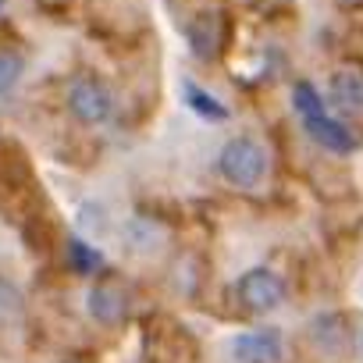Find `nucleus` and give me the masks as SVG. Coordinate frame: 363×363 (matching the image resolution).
Instances as JSON below:
<instances>
[{"label":"nucleus","mask_w":363,"mask_h":363,"mask_svg":"<svg viewBox=\"0 0 363 363\" xmlns=\"http://www.w3.org/2000/svg\"><path fill=\"white\" fill-rule=\"evenodd\" d=\"M292 107H296V114H299L306 135H310L320 150L338 153V157L356 150V135H352L338 118L328 114V107H324V100H320V93H317L313 82H296V86H292Z\"/></svg>","instance_id":"1"},{"label":"nucleus","mask_w":363,"mask_h":363,"mask_svg":"<svg viewBox=\"0 0 363 363\" xmlns=\"http://www.w3.org/2000/svg\"><path fill=\"white\" fill-rule=\"evenodd\" d=\"M218 174L235 189H253L267 174V150L250 135H235L218 153Z\"/></svg>","instance_id":"2"},{"label":"nucleus","mask_w":363,"mask_h":363,"mask_svg":"<svg viewBox=\"0 0 363 363\" xmlns=\"http://www.w3.org/2000/svg\"><path fill=\"white\" fill-rule=\"evenodd\" d=\"M68 111L82 121V125H104L114 111V100H111V89L89 75L75 79L68 86Z\"/></svg>","instance_id":"3"},{"label":"nucleus","mask_w":363,"mask_h":363,"mask_svg":"<svg viewBox=\"0 0 363 363\" xmlns=\"http://www.w3.org/2000/svg\"><path fill=\"white\" fill-rule=\"evenodd\" d=\"M239 299L250 313H271L285 299V285L271 267H253L239 278Z\"/></svg>","instance_id":"4"},{"label":"nucleus","mask_w":363,"mask_h":363,"mask_svg":"<svg viewBox=\"0 0 363 363\" xmlns=\"http://www.w3.org/2000/svg\"><path fill=\"white\" fill-rule=\"evenodd\" d=\"M232 352L239 363H278L281 359V335L271 328H257V331H242L232 342Z\"/></svg>","instance_id":"5"},{"label":"nucleus","mask_w":363,"mask_h":363,"mask_svg":"<svg viewBox=\"0 0 363 363\" xmlns=\"http://www.w3.org/2000/svg\"><path fill=\"white\" fill-rule=\"evenodd\" d=\"M328 100H331L335 111L345 114V118L363 114V72H356V68H338V72L328 79Z\"/></svg>","instance_id":"6"},{"label":"nucleus","mask_w":363,"mask_h":363,"mask_svg":"<svg viewBox=\"0 0 363 363\" xmlns=\"http://www.w3.org/2000/svg\"><path fill=\"white\" fill-rule=\"evenodd\" d=\"M89 313H93V320H100V324H118V320H125V313H128V292H125L118 281H100V285L89 292Z\"/></svg>","instance_id":"7"},{"label":"nucleus","mask_w":363,"mask_h":363,"mask_svg":"<svg viewBox=\"0 0 363 363\" xmlns=\"http://www.w3.org/2000/svg\"><path fill=\"white\" fill-rule=\"evenodd\" d=\"M189 47L200 61H211L221 47V18L218 11H200L193 22H189Z\"/></svg>","instance_id":"8"},{"label":"nucleus","mask_w":363,"mask_h":363,"mask_svg":"<svg viewBox=\"0 0 363 363\" xmlns=\"http://www.w3.org/2000/svg\"><path fill=\"white\" fill-rule=\"evenodd\" d=\"M125 242H128L132 253H153L164 242V228L150 218H132L128 228H125Z\"/></svg>","instance_id":"9"},{"label":"nucleus","mask_w":363,"mask_h":363,"mask_svg":"<svg viewBox=\"0 0 363 363\" xmlns=\"http://www.w3.org/2000/svg\"><path fill=\"white\" fill-rule=\"evenodd\" d=\"M186 104H189L193 114H200L203 121H225V118H228V107H225L214 93H207L203 86H196V82L186 86Z\"/></svg>","instance_id":"10"},{"label":"nucleus","mask_w":363,"mask_h":363,"mask_svg":"<svg viewBox=\"0 0 363 363\" xmlns=\"http://www.w3.org/2000/svg\"><path fill=\"white\" fill-rule=\"evenodd\" d=\"M68 267H72L75 274H96V271L104 267V257H100L82 235H75V239H68Z\"/></svg>","instance_id":"11"},{"label":"nucleus","mask_w":363,"mask_h":363,"mask_svg":"<svg viewBox=\"0 0 363 363\" xmlns=\"http://www.w3.org/2000/svg\"><path fill=\"white\" fill-rule=\"evenodd\" d=\"M310 335H313V342L324 352H335V349L345 345V324H342V317H317Z\"/></svg>","instance_id":"12"},{"label":"nucleus","mask_w":363,"mask_h":363,"mask_svg":"<svg viewBox=\"0 0 363 363\" xmlns=\"http://www.w3.org/2000/svg\"><path fill=\"white\" fill-rule=\"evenodd\" d=\"M22 72H26V65L15 50H0V100L15 93V86L22 82Z\"/></svg>","instance_id":"13"},{"label":"nucleus","mask_w":363,"mask_h":363,"mask_svg":"<svg viewBox=\"0 0 363 363\" xmlns=\"http://www.w3.org/2000/svg\"><path fill=\"white\" fill-rule=\"evenodd\" d=\"M0 8H4V0H0Z\"/></svg>","instance_id":"14"}]
</instances>
